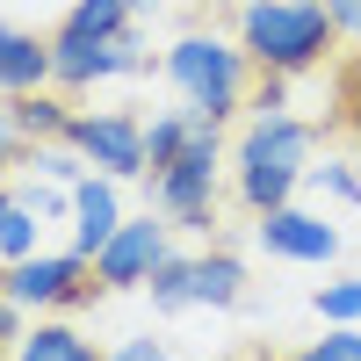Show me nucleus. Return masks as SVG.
Masks as SVG:
<instances>
[{
	"mask_svg": "<svg viewBox=\"0 0 361 361\" xmlns=\"http://www.w3.org/2000/svg\"><path fill=\"white\" fill-rule=\"evenodd\" d=\"M22 209H37L44 224H58V217H73V188H51V180H37V173H22L15 188H8Z\"/></svg>",
	"mask_w": 361,
	"mask_h": 361,
	"instance_id": "obj_21",
	"label": "nucleus"
},
{
	"mask_svg": "<svg viewBox=\"0 0 361 361\" xmlns=\"http://www.w3.org/2000/svg\"><path fill=\"white\" fill-rule=\"evenodd\" d=\"M0 209H8V188H0Z\"/></svg>",
	"mask_w": 361,
	"mask_h": 361,
	"instance_id": "obj_30",
	"label": "nucleus"
},
{
	"mask_svg": "<svg viewBox=\"0 0 361 361\" xmlns=\"http://www.w3.org/2000/svg\"><path fill=\"white\" fill-rule=\"evenodd\" d=\"M137 8H152V0H130V15H137Z\"/></svg>",
	"mask_w": 361,
	"mask_h": 361,
	"instance_id": "obj_29",
	"label": "nucleus"
},
{
	"mask_svg": "<svg viewBox=\"0 0 361 361\" xmlns=\"http://www.w3.org/2000/svg\"><path fill=\"white\" fill-rule=\"evenodd\" d=\"M58 29H73V37H123L130 29V0H73Z\"/></svg>",
	"mask_w": 361,
	"mask_h": 361,
	"instance_id": "obj_17",
	"label": "nucleus"
},
{
	"mask_svg": "<svg viewBox=\"0 0 361 361\" xmlns=\"http://www.w3.org/2000/svg\"><path fill=\"white\" fill-rule=\"evenodd\" d=\"M0 289H8L22 311H87V304L109 296V282L94 275V260H80L73 246L66 253H29L15 267H0Z\"/></svg>",
	"mask_w": 361,
	"mask_h": 361,
	"instance_id": "obj_5",
	"label": "nucleus"
},
{
	"mask_svg": "<svg viewBox=\"0 0 361 361\" xmlns=\"http://www.w3.org/2000/svg\"><path fill=\"white\" fill-rule=\"evenodd\" d=\"M311 311H318L325 325H361V275H340V282H325V289L311 296Z\"/></svg>",
	"mask_w": 361,
	"mask_h": 361,
	"instance_id": "obj_20",
	"label": "nucleus"
},
{
	"mask_svg": "<svg viewBox=\"0 0 361 361\" xmlns=\"http://www.w3.org/2000/svg\"><path fill=\"white\" fill-rule=\"evenodd\" d=\"M325 347H333L340 361H361V325H333V333H325Z\"/></svg>",
	"mask_w": 361,
	"mask_h": 361,
	"instance_id": "obj_27",
	"label": "nucleus"
},
{
	"mask_svg": "<svg viewBox=\"0 0 361 361\" xmlns=\"http://www.w3.org/2000/svg\"><path fill=\"white\" fill-rule=\"evenodd\" d=\"M166 80H173V94L180 109H195L209 116V123H231V116H246L253 102V58L238 51V37H217V29H180V37L166 44Z\"/></svg>",
	"mask_w": 361,
	"mask_h": 361,
	"instance_id": "obj_3",
	"label": "nucleus"
},
{
	"mask_svg": "<svg viewBox=\"0 0 361 361\" xmlns=\"http://www.w3.org/2000/svg\"><path fill=\"white\" fill-rule=\"evenodd\" d=\"M325 15L340 22V37H354V44H361V0H325Z\"/></svg>",
	"mask_w": 361,
	"mask_h": 361,
	"instance_id": "obj_26",
	"label": "nucleus"
},
{
	"mask_svg": "<svg viewBox=\"0 0 361 361\" xmlns=\"http://www.w3.org/2000/svg\"><path fill=\"white\" fill-rule=\"evenodd\" d=\"M304 180H311L318 195H333V202H361V173H354L347 159H311Z\"/></svg>",
	"mask_w": 361,
	"mask_h": 361,
	"instance_id": "obj_22",
	"label": "nucleus"
},
{
	"mask_svg": "<svg viewBox=\"0 0 361 361\" xmlns=\"http://www.w3.org/2000/svg\"><path fill=\"white\" fill-rule=\"evenodd\" d=\"M102 361H173V354H166V340H152V333H145V340H123V347H109Z\"/></svg>",
	"mask_w": 361,
	"mask_h": 361,
	"instance_id": "obj_24",
	"label": "nucleus"
},
{
	"mask_svg": "<svg viewBox=\"0 0 361 361\" xmlns=\"http://www.w3.org/2000/svg\"><path fill=\"white\" fill-rule=\"evenodd\" d=\"M188 137H195V109H159L152 123H145V159H152V173H159Z\"/></svg>",
	"mask_w": 361,
	"mask_h": 361,
	"instance_id": "obj_18",
	"label": "nucleus"
},
{
	"mask_svg": "<svg viewBox=\"0 0 361 361\" xmlns=\"http://www.w3.org/2000/svg\"><path fill=\"white\" fill-rule=\"evenodd\" d=\"M253 238H260L275 260H304V267H333V260H340V231L325 224V217H311V209H296V202L253 217Z\"/></svg>",
	"mask_w": 361,
	"mask_h": 361,
	"instance_id": "obj_9",
	"label": "nucleus"
},
{
	"mask_svg": "<svg viewBox=\"0 0 361 361\" xmlns=\"http://www.w3.org/2000/svg\"><path fill=\"white\" fill-rule=\"evenodd\" d=\"M22 159H29V145H22V130L8 123V109H0V180H8V173H15Z\"/></svg>",
	"mask_w": 361,
	"mask_h": 361,
	"instance_id": "obj_25",
	"label": "nucleus"
},
{
	"mask_svg": "<svg viewBox=\"0 0 361 361\" xmlns=\"http://www.w3.org/2000/svg\"><path fill=\"white\" fill-rule=\"evenodd\" d=\"M217 173H224V123L195 116V137L152 173V202L173 231H209L217 224Z\"/></svg>",
	"mask_w": 361,
	"mask_h": 361,
	"instance_id": "obj_4",
	"label": "nucleus"
},
{
	"mask_svg": "<svg viewBox=\"0 0 361 361\" xmlns=\"http://www.w3.org/2000/svg\"><path fill=\"white\" fill-rule=\"evenodd\" d=\"M145 66H152V58H145L137 22L123 37H73V29H51V80L66 87V94H87V87H102V80H130Z\"/></svg>",
	"mask_w": 361,
	"mask_h": 361,
	"instance_id": "obj_7",
	"label": "nucleus"
},
{
	"mask_svg": "<svg viewBox=\"0 0 361 361\" xmlns=\"http://www.w3.org/2000/svg\"><path fill=\"white\" fill-rule=\"evenodd\" d=\"M15 361H102V347L80 340L66 318H37V333H22Z\"/></svg>",
	"mask_w": 361,
	"mask_h": 361,
	"instance_id": "obj_14",
	"label": "nucleus"
},
{
	"mask_svg": "<svg viewBox=\"0 0 361 361\" xmlns=\"http://www.w3.org/2000/svg\"><path fill=\"white\" fill-rule=\"evenodd\" d=\"M166 253H173V224L145 209V217H123V231H116L109 246L94 253V275H102L109 289H145V282H152V267H159Z\"/></svg>",
	"mask_w": 361,
	"mask_h": 361,
	"instance_id": "obj_8",
	"label": "nucleus"
},
{
	"mask_svg": "<svg viewBox=\"0 0 361 361\" xmlns=\"http://www.w3.org/2000/svg\"><path fill=\"white\" fill-rule=\"evenodd\" d=\"M0 109H8V123L22 130V145H51V137H66V123H73V94H66V87H37V94H15Z\"/></svg>",
	"mask_w": 361,
	"mask_h": 361,
	"instance_id": "obj_12",
	"label": "nucleus"
},
{
	"mask_svg": "<svg viewBox=\"0 0 361 361\" xmlns=\"http://www.w3.org/2000/svg\"><path fill=\"white\" fill-rule=\"evenodd\" d=\"M66 145L109 180H152V159H145V116L130 109H73Z\"/></svg>",
	"mask_w": 361,
	"mask_h": 361,
	"instance_id": "obj_6",
	"label": "nucleus"
},
{
	"mask_svg": "<svg viewBox=\"0 0 361 361\" xmlns=\"http://www.w3.org/2000/svg\"><path fill=\"white\" fill-rule=\"evenodd\" d=\"M311 145H318V130L296 109L246 116V130H238V145H231V195L246 202L253 217L296 202V188H304V173H311Z\"/></svg>",
	"mask_w": 361,
	"mask_h": 361,
	"instance_id": "obj_1",
	"label": "nucleus"
},
{
	"mask_svg": "<svg viewBox=\"0 0 361 361\" xmlns=\"http://www.w3.org/2000/svg\"><path fill=\"white\" fill-rule=\"evenodd\" d=\"M238 51L253 58V73H275V80H304L318 73L340 44V22L325 15V0H246L231 22Z\"/></svg>",
	"mask_w": 361,
	"mask_h": 361,
	"instance_id": "obj_2",
	"label": "nucleus"
},
{
	"mask_svg": "<svg viewBox=\"0 0 361 361\" xmlns=\"http://www.w3.org/2000/svg\"><path fill=\"white\" fill-rule=\"evenodd\" d=\"M29 311L15 304V296L8 289H0V361H15V347H22V333H29V325H22Z\"/></svg>",
	"mask_w": 361,
	"mask_h": 361,
	"instance_id": "obj_23",
	"label": "nucleus"
},
{
	"mask_svg": "<svg viewBox=\"0 0 361 361\" xmlns=\"http://www.w3.org/2000/svg\"><path fill=\"white\" fill-rule=\"evenodd\" d=\"M116 231H123V180L87 173L80 188H73V253H80V260H94Z\"/></svg>",
	"mask_w": 361,
	"mask_h": 361,
	"instance_id": "obj_10",
	"label": "nucleus"
},
{
	"mask_svg": "<svg viewBox=\"0 0 361 361\" xmlns=\"http://www.w3.org/2000/svg\"><path fill=\"white\" fill-rule=\"evenodd\" d=\"M145 296H152V311H195V253H166Z\"/></svg>",
	"mask_w": 361,
	"mask_h": 361,
	"instance_id": "obj_15",
	"label": "nucleus"
},
{
	"mask_svg": "<svg viewBox=\"0 0 361 361\" xmlns=\"http://www.w3.org/2000/svg\"><path fill=\"white\" fill-rule=\"evenodd\" d=\"M37 87H58V80H51V37L0 22V102L37 94Z\"/></svg>",
	"mask_w": 361,
	"mask_h": 361,
	"instance_id": "obj_11",
	"label": "nucleus"
},
{
	"mask_svg": "<svg viewBox=\"0 0 361 361\" xmlns=\"http://www.w3.org/2000/svg\"><path fill=\"white\" fill-rule=\"evenodd\" d=\"M282 361H340V354H333V347L318 340V347H304V354H282Z\"/></svg>",
	"mask_w": 361,
	"mask_h": 361,
	"instance_id": "obj_28",
	"label": "nucleus"
},
{
	"mask_svg": "<svg viewBox=\"0 0 361 361\" xmlns=\"http://www.w3.org/2000/svg\"><path fill=\"white\" fill-rule=\"evenodd\" d=\"M37 231H44V217H37V209H22V202L8 195V209H0V267H15V260H29V253H44V246H37Z\"/></svg>",
	"mask_w": 361,
	"mask_h": 361,
	"instance_id": "obj_19",
	"label": "nucleus"
},
{
	"mask_svg": "<svg viewBox=\"0 0 361 361\" xmlns=\"http://www.w3.org/2000/svg\"><path fill=\"white\" fill-rule=\"evenodd\" d=\"M22 173H37V180H51V188H80V180L94 173V166H87V159L73 152L66 137H51V145H29V159H22Z\"/></svg>",
	"mask_w": 361,
	"mask_h": 361,
	"instance_id": "obj_16",
	"label": "nucleus"
},
{
	"mask_svg": "<svg viewBox=\"0 0 361 361\" xmlns=\"http://www.w3.org/2000/svg\"><path fill=\"white\" fill-rule=\"evenodd\" d=\"M246 304V260L238 253H195V311H231Z\"/></svg>",
	"mask_w": 361,
	"mask_h": 361,
	"instance_id": "obj_13",
	"label": "nucleus"
}]
</instances>
